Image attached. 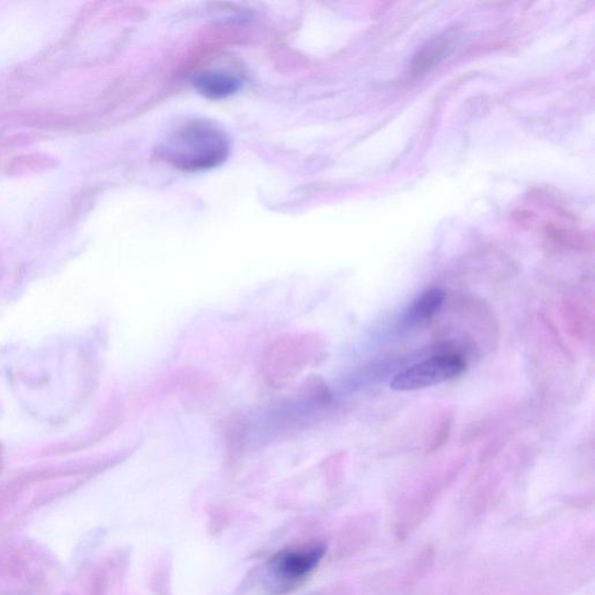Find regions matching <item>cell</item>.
<instances>
[{
    "label": "cell",
    "mask_w": 595,
    "mask_h": 595,
    "mask_svg": "<svg viewBox=\"0 0 595 595\" xmlns=\"http://www.w3.org/2000/svg\"><path fill=\"white\" fill-rule=\"evenodd\" d=\"M332 401V393L320 377L306 378L293 394L276 401L259 419L243 416L248 445L256 436L267 439L309 428Z\"/></svg>",
    "instance_id": "cell-1"
},
{
    "label": "cell",
    "mask_w": 595,
    "mask_h": 595,
    "mask_svg": "<svg viewBox=\"0 0 595 595\" xmlns=\"http://www.w3.org/2000/svg\"><path fill=\"white\" fill-rule=\"evenodd\" d=\"M227 133L216 123L188 121L172 130L158 148L161 160L182 171L216 168L229 157Z\"/></svg>",
    "instance_id": "cell-2"
},
{
    "label": "cell",
    "mask_w": 595,
    "mask_h": 595,
    "mask_svg": "<svg viewBox=\"0 0 595 595\" xmlns=\"http://www.w3.org/2000/svg\"><path fill=\"white\" fill-rule=\"evenodd\" d=\"M328 357V343L313 332L284 334L267 345L260 373L267 388L279 390Z\"/></svg>",
    "instance_id": "cell-3"
},
{
    "label": "cell",
    "mask_w": 595,
    "mask_h": 595,
    "mask_svg": "<svg viewBox=\"0 0 595 595\" xmlns=\"http://www.w3.org/2000/svg\"><path fill=\"white\" fill-rule=\"evenodd\" d=\"M466 368L465 358L456 353L433 356L399 373L391 381V389L398 392H412L438 386L462 375Z\"/></svg>",
    "instance_id": "cell-4"
},
{
    "label": "cell",
    "mask_w": 595,
    "mask_h": 595,
    "mask_svg": "<svg viewBox=\"0 0 595 595\" xmlns=\"http://www.w3.org/2000/svg\"><path fill=\"white\" fill-rule=\"evenodd\" d=\"M324 553L325 547L322 545L287 549L277 553L267 564L268 574L275 581V593H286L309 577Z\"/></svg>",
    "instance_id": "cell-5"
},
{
    "label": "cell",
    "mask_w": 595,
    "mask_h": 595,
    "mask_svg": "<svg viewBox=\"0 0 595 595\" xmlns=\"http://www.w3.org/2000/svg\"><path fill=\"white\" fill-rule=\"evenodd\" d=\"M195 85L208 99L221 100L239 90L240 81L225 71H205L197 76Z\"/></svg>",
    "instance_id": "cell-6"
},
{
    "label": "cell",
    "mask_w": 595,
    "mask_h": 595,
    "mask_svg": "<svg viewBox=\"0 0 595 595\" xmlns=\"http://www.w3.org/2000/svg\"><path fill=\"white\" fill-rule=\"evenodd\" d=\"M446 295L440 289H431L419 297L411 307L408 314V320L411 322H420L431 319L435 316L440 307H443Z\"/></svg>",
    "instance_id": "cell-7"
}]
</instances>
